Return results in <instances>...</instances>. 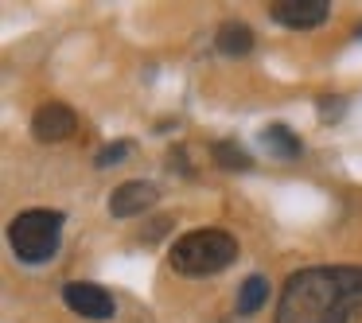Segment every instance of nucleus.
Here are the masks:
<instances>
[{
	"label": "nucleus",
	"instance_id": "f257e3e1",
	"mask_svg": "<svg viewBox=\"0 0 362 323\" xmlns=\"http://www.w3.org/2000/svg\"><path fill=\"white\" fill-rule=\"evenodd\" d=\"M362 315V265H312L284 281L276 323H354Z\"/></svg>",
	"mask_w": 362,
	"mask_h": 323
},
{
	"label": "nucleus",
	"instance_id": "f03ea898",
	"mask_svg": "<svg viewBox=\"0 0 362 323\" xmlns=\"http://www.w3.org/2000/svg\"><path fill=\"white\" fill-rule=\"evenodd\" d=\"M168 261L183 276H214L238 261V237L226 230H191L172 245Z\"/></svg>",
	"mask_w": 362,
	"mask_h": 323
},
{
	"label": "nucleus",
	"instance_id": "7ed1b4c3",
	"mask_svg": "<svg viewBox=\"0 0 362 323\" xmlns=\"http://www.w3.org/2000/svg\"><path fill=\"white\" fill-rule=\"evenodd\" d=\"M63 211H47V206H32L20 211L8 226V242L24 265H43L59 253V237H63Z\"/></svg>",
	"mask_w": 362,
	"mask_h": 323
},
{
	"label": "nucleus",
	"instance_id": "20e7f679",
	"mask_svg": "<svg viewBox=\"0 0 362 323\" xmlns=\"http://www.w3.org/2000/svg\"><path fill=\"white\" fill-rule=\"evenodd\" d=\"M63 300L71 312H78L82 319H113V312H117V304H113V296L102 288V284H90V281H71L63 284Z\"/></svg>",
	"mask_w": 362,
	"mask_h": 323
},
{
	"label": "nucleus",
	"instance_id": "39448f33",
	"mask_svg": "<svg viewBox=\"0 0 362 323\" xmlns=\"http://www.w3.org/2000/svg\"><path fill=\"white\" fill-rule=\"evenodd\" d=\"M32 133H35V141H43V144L71 141V136L78 133V113L66 102H43L32 117Z\"/></svg>",
	"mask_w": 362,
	"mask_h": 323
},
{
	"label": "nucleus",
	"instance_id": "423d86ee",
	"mask_svg": "<svg viewBox=\"0 0 362 323\" xmlns=\"http://www.w3.org/2000/svg\"><path fill=\"white\" fill-rule=\"evenodd\" d=\"M269 16H273L276 24L292 28V32H308V28L327 24L331 4L327 0H273V4H269Z\"/></svg>",
	"mask_w": 362,
	"mask_h": 323
},
{
	"label": "nucleus",
	"instance_id": "0eeeda50",
	"mask_svg": "<svg viewBox=\"0 0 362 323\" xmlns=\"http://www.w3.org/2000/svg\"><path fill=\"white\" fill-rule=\"evenodd\" d=\"M152 203H156V187L144 183V180H129L110 195V214L113 218H136V214H144Z\"/></svg>",
	"mask_w": 362,
	"mask_h": 323
},
{
	"label": "nucleus",
	"instance_id": "6e6552de",
	"mask_svg": "<svg viewBox=\"0 0 362 323\" xmlns=\"http://www.w3.org/2000/svg\"><path fill=\"white\" fill-rule=\"evenodd\" d=\"M214 47H218L222 55H230V59L250 55L253 51V28L242 24V20H226V24L214 32Z\"/></svg>",
	"mask_w": 362,
	"mask_h": 323
},
{
	"label": "nucleus",
	"instance_id": "1a4fd4ad",
	"mask_svg": "<svg viewBox=\"0 0 362 323\" xmlns=\"http://www.w3.org/2000/svg\"><path fill=\"white\" fill-rule=\"evenodd\" d=\"M261 144H265L273 156H281V160H296L300 152H304L300 136L292 133V129H284V125H269L265 133H261Z\"/></svg>",
	"mask_w": 362,
	"mask_h": 323
},
{
	"label": "nucleus",
	"instance_id": "9d476101",
	"mask_svg": "<svg viewBox=\"0 0 362 323\" xmlns=\"http://www.w3.org/2000/svg\"><path fill=\"white\" fill-rule=\"evenodd\" d=\"M269 300V281L261 273H253V276H245L242 281V288H238V315H253V312H261V304Z\"/></svg>",
	"mask_w": 362,
	"mask_h": 323
},
{
	"label": "nucleus",
	"instance_id": "9b49d317",
	"mask_svg": "<svg viewBox=\"0 0 362 323\" xmlns=\"http://www.w3.org/2000/svg\"><path fill=\"white\" fill-rule=\"evenodd\" d=\"M211 156H214V164H218L222 172H250V168H253L250 152L238 148L234 141H218V144L211 148Z\"/></svg>",
	"mask_w": 362,
	"mask_h": 323
},
{
	"label": "nucleus",
	"instance_id": "f8f14e48",
	"mask_svg": "<svg viewBox=\"0 0 362 323\" xmlns=\"http://www.w3.org/2000/svg\"><path fill=\"white\" fill-rule=\"evenodd\" d=\"M121 156H129V141H117V144H110V148H102L94 164H98V168H110V164H117Z\"/></svg>",
	"mask_w": 362,
	"mask_h": 323
},
{
	"label": "nucleus",
	"instance_id": "ddd939ff",
	"mask_svg": "<svg viewBox=\"0 0 362 323\" xmlns=\"http://www.w3.org/2000/svg\"><path fill=\"white\" fill-rule=\"evenodd\" d=\"M354 35H358V40H362V24H358V28H354Z\"/></svg>",
	"mask_w": 362,
	"mask_h": 323
}]
</instances>
